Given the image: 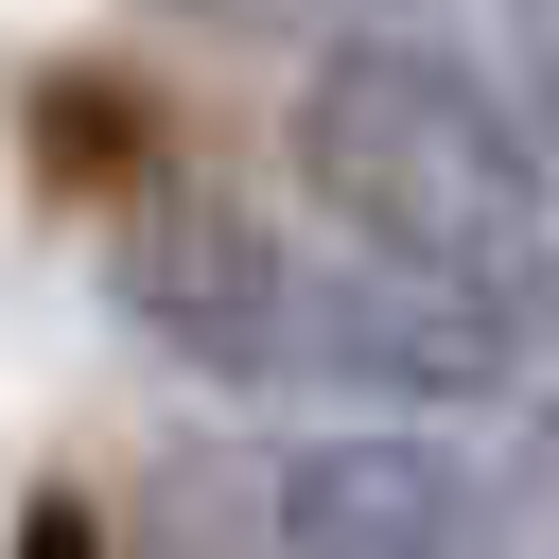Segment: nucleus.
<instances>
[{"label": "nucleus", "mask_w": 559, "mask_h": 559, "mask_svg": "<svg viewBox=\"0 0 559 559\" xmlns=\"http://www.w3.org/2000/svg\"><path fill=\"white\" fill-rule=\"evenodd\" d=\"M280 122H297V192L367 262L454 280V297L559 332V175H542L507 70H472L419 17H349V35L297 52V105Z\"/></svg>", "instance_id": "1"}, {"label": "nucleus", "mask_w": 559, "mask_h": 559, "mask_svg": "<svg viewBox=\"0 0 559 559\" xmlns=\"http://www.w3.org/2000/svg\"><path fill=\"white\" fill-rule=\"evenodd\" d=\"M105 297L192 384H349V245H297L245 192H140L105 227Z\"/></svg>", "instance_id": "2"}, {"label": "nucleus", "mask_w": 559, "mask_h": 559, "mask_svg": "<svg viewBox=\"0 0 559 559\" xmlns=\"http://www.w3.org/2000/svg\"><path fill=\"white\" fill-rule=\"evenodd\" d=\"M262 559H507V472L437 419L262 437Z\"/></svg>", "instance_id": "3"}, {"label": "nucleus", "mask_w": 559, "mask_h": 559, "mask_svg": "<svg viewBox=\"0 0 559 559\" xmlns=\"http://www.w3.org/2000/svg\"><path fill=\"white\" fill-rule=\"evenodd\" d=\"M140 559H262V437H175L140 472Z\"/></svg>", "instance_id": "4"}, {"label": "nucleus", "mask_w": 559, "mask_h": 559, "mask_svg": "<svg viewBox=\"0 0 559 559\" xmlns=\"http://www.w3.org/2000/svg\"><path fill=\"white\" fill-rule=\"evenodd\" d=\"M157 17H210V35H349L367 0H157Z\"/></svg>", "instance_id": "5"}, {"label": "nucleus", "mask_w": 559, "mask_h": 559, "mask_svg": "<svg viewBox=\"0 0 559 559\" xmlns=\"http://www.w3.org/2000/svg\"><path fill=\"white\" fill-rule=\"evenodd\" d=\"M17 559H122V542H105L87 489H35V507H17Z\"/></svg>", "instance_id": "6"}, {"label": "nucleus", "mask_w": 559, "mask_h": 559, "mask_svg": "<svg viewBox=\"0 0 559 559\" xmlns=\"http://www.w3.org/2000/svg\"><path fill=\"white\" fill-rule=\"evenodd\" d=\"M507 105H524V140H542V175H559V17L507 52Z\"/></svg>", "instance_id": "7"}, {"label": "nucleus", "mask_w": 559, "mask_h": 559, "mask_svg": "<svg viewBox=\"0 0 559 559\" xmlns=\"http://www.w3.org/2000/svg\"><path fill=\"white\" fill-rule=\"evenodd\" d=\"M542 17H559V0H542Z\"/></svg>", "instance_id": "8"}]
</instances>
